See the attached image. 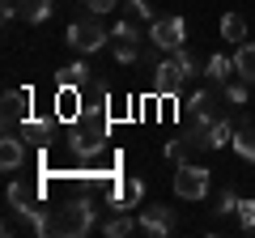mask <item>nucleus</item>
Returning <instances> with one entry per match:
<instances>
[{"label": "nucleus", "instance_id": "nucleus-1", "mask_svg": "<svg viewBox=\"0 0 255 238\" xmlns=\"http://www.w3.org/2000/svg\"><path fill=\"white\" fill-rule=\"evenodd\" d=\"M81 123L94 132V136L107 140V128H111V85L107 81L81 85Z\"/></svg>", "mask_w": 255, "mask_h": 238}, {"label": "nucleus", "instance_id": "nucleus-2", "mask_svg": "<svg viewBox=\"0 0 255 238\" xmlns=\"http://www.w3.org/2000/svg\"><path fill=\"white\" fill-rule=\"evenodd\" d=\"M94 217H98V209H94V200H73L64 204L60 213H55V234L60 238H85L94 230Z\"/></svg>", "mask_w": 255, "mask_h": 238}, {"label": "nucleus", "instance_id": "nucleus-3", "mask_svg": "<svg viewBox=\"0 0 255 238\" xmlns=\"http://www.w3.org/2000/svg\"><path fill=\"white\" fill-rule=\"evenodd\" d=\"M209 187H213V174L204 170L200 162L174 166V196H179V200H204V196H209Z\"/></svg>", "mask_w": 255, "mask_h": 238}, {"label": "nucleus", "instance_id": "nucleus-4", "mask_svg": "<svg viewBox=\"0 0 255 238\" xmlns=\"http://www.w3.org/2000/svg\"><path fill=\"white\" fill-rule=\"evenodd\" d=\"M107 30L98 26V13H90V17H81V21H73L68 26V47H73L77 55H94V51H102L107 47Z\"/></svg>", "mask_w": 255, "mask_h": 238}, {"label": "nucleus", "instance_id": "nucleus-5", "mask_svg": "<svg viewBox=\"0 0 255 238\" xmlns=\"http://www.w3.org/2000/svg\"><path fill=\"white\" fill-rule=\"evenodd\" d=\"M179 115H183V123H187V128H209L213 119H221V111H217V94H213V90H196L187 102H183Z\"/></svg>", "mask_w": 255, "mask_h": 238}, {"label": "nucleus", "instance_id": "nucleus-6", "mask_svg": "<svg viewBox=\"0 0 255 238\" xmlns=\"http://www.w3.org/2000/svg\"><path fill=\"white\" fill-rule=\"evenodd\" d=\"M166 162H174V166H183V162H200V153H209V136H204V128H191L187 136H179V140H166Z\"/></svg>", "mask_w": 255, "mask_h": 238}, {"label": "nucleus", "instance_id": "nucleus-7", "mask_svg": "<svg viewBox=\"0 0 255 238\" xmlns=\"http://www.w3.org/2000/svg\"><path fill=\"white\" fill-rule=\"evenodd\" d=\"M149 43H153L157 51H179V47L187 43V21H183V17H153V26H149Z\"/></svg>", "mask_w": 255, "mask_h": 238}, {"label": "nucleus", "instance_id": "nucleus-8", "mask_svg": "<svg viewBox=\"0 0 255 238\" xmlns=\"http://www.w3.org/2000/svg\"><path fill=\"white\" fill-rule=\"evenodd\" d=\"M187 68H183V60L179 55H170V60H162V64L153 68V90L162 94V98H174V94L183 90V81H187Z\"/></svg>", "mask_w": 255, "mask_h": 238}, {"label": "nucleus", "instance_id": "nucleus-9", "mask_svg": "<svg viewBox=\"0 0 255 238\" xmlns=\"http://www.w3.org/2000/svg\"><path fill=\"white\" fill-rule=\"evenodd\" d=\"M140 230L153 238L170 234L174 230V209H166V204H149V209H140Z\"/></svg>", "mask_w": 255, "mask_h": 238}, {"label": "nucleus", "instance_id": "nucleus-10", "mask_svg": "<svg viewBox=\"0 0 255 238\" xmlns=\"http://www.w3.org/2000/svg\"><path fill=\"white\" fill-rule=\"evenodd\" d=\"M30 98H34L30 90H9V94H4V102H0V115H4V128H13V123H21V119L30 115Z\"/></svg>", "mask_w": 255, "mask_h": 238}, {"label": "nucleus", "instance_id": "nucleus-11", "mask_svg": "<svg viewBox=\"0 0 255 238\" xmlns=\"http://www.w3.org/2000/svg\"><path fill=\"white\" fill-rule=\"evenodd\" d=\"M55 119H81V85L55 90Z\"/></svg>", "mask_w": 255, "mask_h": 238}, {"label": "nucleus", "instance_id": "nucleus-12", "mask_svg": "<svg viewBox=\"0 0 255 238\" xmlns=\"http://www.w3.org/2000/svg\"><path fill=\"white\" fill-rule=\"evenodd\" d=\"M21 162H26V140H21V136H4V140H0V170L13 174Z\"/></svg>", "mask_w": 255, "mask_h": 238}, {"label": "nucleus", "instance_id": "nucleus-13", "mask_svg": "<svg viewBox=\"0 0 255 238\" xmlns=\"http://www.w3.org/2000/svg\"><path fill=\"white\" fill-rule=\"evenodd\" d=\"M145 200V183H140V179H124V183L115 187V204H111V209H136V204Z\"/></svg>", "mask_w": 255, "mask_h": 238}, {"label": "nucleus", "instance_id": "nucleus-14", "mask_svg": "<svg viewBox=\"0 0 255 238\" xmlns=\"http://www.w3.org/2000/svg\"><path fill=\"white\" fill-rule=\"evenodd\" d=\"M21 140H26V145H47V140H51V119L26 115L21 119Z\"/></svg>", "mask_w": 255, "mask_h": 238}, {"label": "nucleus", "instance_id": "nucleus-15", "mask_svg": "<svg viewBox=\"0 0 255 238\" xmlns=\"http://www.w3.org/2000/svg\"><path fill=\"white\" fill-rule=\"evenodd\" d=\"M234 77H243L247 85H255V43L234 47Z\"/></svg>", "mask_w": 255, "mask_h": 238}, {"label": "nucleus", "instance_id": "nucleus-16", "mask_svg": "<svg viewBox=\"0 0 255 238\" xmlns=\"http://www.w3.org/2000/svg\"><path fill=\"white\" fill-rule=\"evenodd\" d=\"M17 17L26 21V26H43L47 17H51V0H17Z\"/></svg>", "mask_w": 255, "mask_h": 238}, {"label": "nucleus", "instance_id": "nucleus-17", "mask_svg": "<svg viewBox=\"0 0 255 238\" xmlns=\"http://www.w3.org/2000/svg\"><path fill=\"white\" fill-rule=\"evenodd\" d=\"M234 149H238V157L255 162V123H251V119L234 123Z\"/></svg>", "mask_w": 255, "mask_h": 238}, {"label": "nucleus", "instance_id": "nucleus-18", "mask_svg": "<svg viewBox=\"0 0 255 238\" xmlns=\"http://www.w3.org/2000/svg\"><path fill=\"white\" fill-rule=\"evenodd\" d=\"M98 149H102V136H94L90 128H85V132H73V153L81 157V162H90V157H98Z\"/></svg>", "mask_w": 255, "mask_h": 238}, {"label": "nucleus", "instance_id": "nucleus-19", "mask_svg": "<svg viewBox=\"0 0 255 238\" xmlns=\"http://www.w3.org/2000/svg\"><path fill=\"white\" fill-rule=\"evenodd\" d=\"M204 136H209V149H221V145H234V128H230V119H213L209 128H204Z\"/></svg>", "mask_w": 255, "mask_h": 238}, {"label": "nucleus", "instance_id": "nucleus-20", "mask_svg": "<svg viewBox=\"0 0 255 238\" xmlns=\"http://www.w3.org/2000/svg\"><path fill=\"white\" fill-rule=\"evenodd\" d=\"M94 77H90V64L85 60H77V64H68V68H60L55 73V85H90Z\"/></svg>", "mask_w": 255, "mask_h": 238}, {"label": "nucleus", "instance_id": "nucleus-21", "mask_svg": "<svg viewBox=\"0 0 255 238\" xmlns=\"http://www.w3.org/2000/svg\"><path fill=\"white\" fill-rule=\"evenodd\" d=\"M111 51H115L119 64H136L140 51H136V38H128V34H111Z\"/></svg>", "mask_w": 255, "mask_h": 238}, {"label": "nucleus", "instance_id": "nucleus-22", "mask_svg": "<svg viewBox=\"0 0 255 238\" xmlns=\"http://www.w3.org/2000/svg\"><path fill=\"white\" fill-rule=\"evenodd\" d=\"M9 204H13V213H17V209H34V204H38V187L9 183Z\"/></svg>", "mask_w": 255, "mask_h": 238}, {"label": "nucleus", "instance_id": "nucleus-23", "mask_svg": "<svg viewBox=\"0 0 255 238\" xmlns=\"http://www.w3.org/2000/svg\"><path fill=\"white\" fill-rule=\"evenodd\" d=\"M221 38H230V47L247 43V21L238 17V13H226V17H221Z\"/></svg>", "mask_w": 255, "mask_h": 238}, {"label": "nucleus", "instance_id": "nucleus-24", "mask_svg": "<svg viewBox=\"0 0 255 238\" xmlns=\"http://www.w3.org/2000/svg\"><path fill=\"white\" fill-rule=\"evenodd\" d=\"M204 73H209V81L226 85V81H230V73H234V60H230V55H209V64H204Z\"/></svg>", "mask_w": 255, "mask_h": 238}, {"label": "nucleus", "instance_id": "nucleus-25", "mask_svg": "<svg viewBox=\"0 0 255 238\" xmlns=\"http://www.w3.org/2000/svg\"><path fill=\"white\" fill-rule=\"evenodd\" d=\"M132 230H136V221L128 217L124 209H119L111 221H102V234H107V238H124V234H132Z\"/></svg>", "mask_w": 255, "mask_h": 238}, {"label": "nucleus", "instance_id": "nucleus-26", "mask_svg": "<svg viewBox=\"0 0 255 238\" xmlns=\"http://www.w3.org/2000/svg\"><path fill=\"white\" fill-rule=\"evenodd\" d=\"M247 90L251 85L238 77V81H226V102H234V107H247Z\"/></svg>", "mask_w": 255, "mask_h": 238}, {"label": "nucleus", "instance_id": "nucleus-27", "mask_svg": "<svg viewBox=\"0 0 255 238\" xmlns=\"http://www.w3.org/2000/svg\"><path fill=\"white\" fill-rule=\"evenodd\" d=\"M234 217H238V226H243L247 234H255V200H243V204H238V213H234Z\"/></svg>", "mask_w": 255, "mask_h": 238}, {"label": "nucleus", "instance_id": "nucleus-28", "mask_svg": "<svg viewBox=\"0 0 255 238\" xmlns=\"http://www.w3.org/2000/svg\"><path fill=\"white\" fill-rule=\"evenodd\" d=\"M238 204H243V196H238V192H221L217 196V213H238Z\"/></svg>", "mask_w": 255, "mask_h": 238}, {"label": "nucleus", "instance_id": "nucleus-29", "mask_svg": "<svg viewBox=\"0 0 255 238\" xmlns=\"http://www.w3.org/2000/svg\"><path fill=\"white\" fill-rule=\"evenodd\" d=\"M81 4H85L90 13H98V17H102V13H111V9H115L119 0H81Z\"/></svg>", "mask_w": 255, "mask_h": 238}, {"label": "nucleus", "instance_id": "nucleus-30", "mask_svg": "<svg viewBox=\"0 0 255 238\" xmlns=\"http://www.w3.org/2000/svg\"><path fill=\"white\" fill-rule=\"evenodd\" d=\"M128 9H132V17H153V4L149 0H128Z\"/></svg>", "mask_w": 255, "mask_h": 238}]
</instances>
